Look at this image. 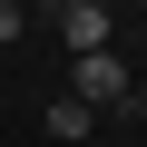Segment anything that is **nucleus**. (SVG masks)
<instances>
[{
    "label": "nucleus",
    "mask_w": 147,
    "mask_h": 147,
    "mask_svg": "<svg viewBox=\"0 0 147 147\" xmlns=\"http://www.w3.org/2000/svg\"><path fill=\"white\" fill-rule=\"evenodd\" d=\"M69 98H79L88 118H98V108H137V88H127V69H118V49H88L79 69H69Z\"/></svg>",
    "instance_id": "obj_1"
},
{
    "label": "nucleus",
    "mask_w": 147,
    "mask_h": 147,
    "mask_svg": "<svg viewBox=\"0 0 147 147\" xmlns=\"http://www.w3.org/2000/svg\"><path fill=\"white\" fill-rule=\"evenodd\" d=\"M59 39L79 49V59H88V49H108V10H88V0H69V10H59Z\"/></svg>",
    "instance_id": "obj_2"
},
{
    "label": "nucleus",
    "mask_w": 147,
    "mask_h": 147,
    "mask_svg": "<svg viewBox=\"0 0 147 147\" xmlns=\"http://www.w3.org/2000/svg\"><path fill=\"white\" fill-rule=\"evenodd\" d=\"M39 127H49V137H59V147H79V137H88V127H98V118H88V108H79V98H49V108H39Z\"/></svg>",
    "instance_id": "obj_3"
},
{
    "label": "nucleus",
    "mask_w": 147,
    "mask_h": 147,
    "mask_svg": "<svg viewBox=\"0 0 147 147\" xmlns=\"http://www.w3.org/2000/svg\"><path fill=\"white\" fill-rule=\"evenodd\" d=\"M20 30H30V10H20V0H0V49H10Z\"/></svg>",
    "instance_id": "obj_4"
},
{
    "label": "nucleus",
    "mask_w": 147,
    "mask_h": 147,
    "mask_svg": "<svg viewBox=\"0 0 147 147\" xmlns=\"http://www.w3.org/2000/svg\"><path fill=\"white\" fill-rule=\"evenodd\" d=\"M20 10H30V20H59V10H69V0H20Z\"/></svg>",
    "instance_id": "obj_5"
},
{
    "label": "nucleus",
    "mask_w": 147,
    "mask_h": 147,
    "mask_svg": "<svg viewBox=\"0 0 147 147\" xmlns=\"http://www.w3.org/2000/svg\"><path fill=\"white\" fill-rule=\"evenodd\" d=\"M88 10H118V0H88Z\"/></svg>",
    "instance_id": "obj_6"
}]
</instances>
